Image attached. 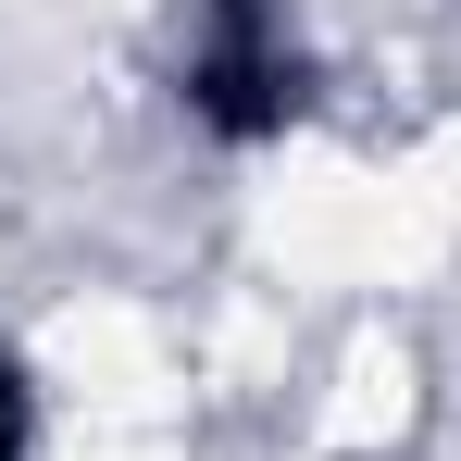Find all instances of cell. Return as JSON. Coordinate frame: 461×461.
Wrapping results in <instances>:
<instances>
[{
  "instance_id": "cell-1",
  "label": "cell",
  "mask_w": 461,
  "mask_h": 461,
  "mask_svg": "<svg viewBox=\"0 0 461 461\" xmlns=\"http://www.w3.org/2000/svg\"><path fill=\"white\" fill-rule=\"evenodd\" d=\"M411 424H424V349H411L399 324H362V337L337 349L324 399H312V449L324 461H375V449H399Z\"/></svg>"
}]
</instances>
